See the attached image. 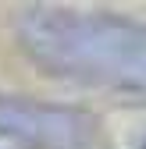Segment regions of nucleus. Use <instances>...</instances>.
<instances>
[{"label":"nucleus","instance_id":"2","mask_svg":"<svg viewBox=\"0 0 146 149\" xmlns=\"http://www.w3.org/2000/svg\"><path fill=\"white\" fill-rule=\"evenodd\" d=\"M96 117L79 107L39 103L29 96H0V135L29 149H86L96 139Z\"/></svg>","mask_w":146,"mask_h":149},{"label":"nucleus","instance_id":"1","mask_svg":"<svg viewBox=\"0 0 146 149\" xmlns=\"http://www.w3.org/2000/svg\"><path fill=\"white\" fill-rule=\"evenodd\" d=\"M18 39L50 74L146 92V25L139 22L68 7H25L18 14Z\"/></svg>","mask_w":146,"mask_h":149}]
</instances>
